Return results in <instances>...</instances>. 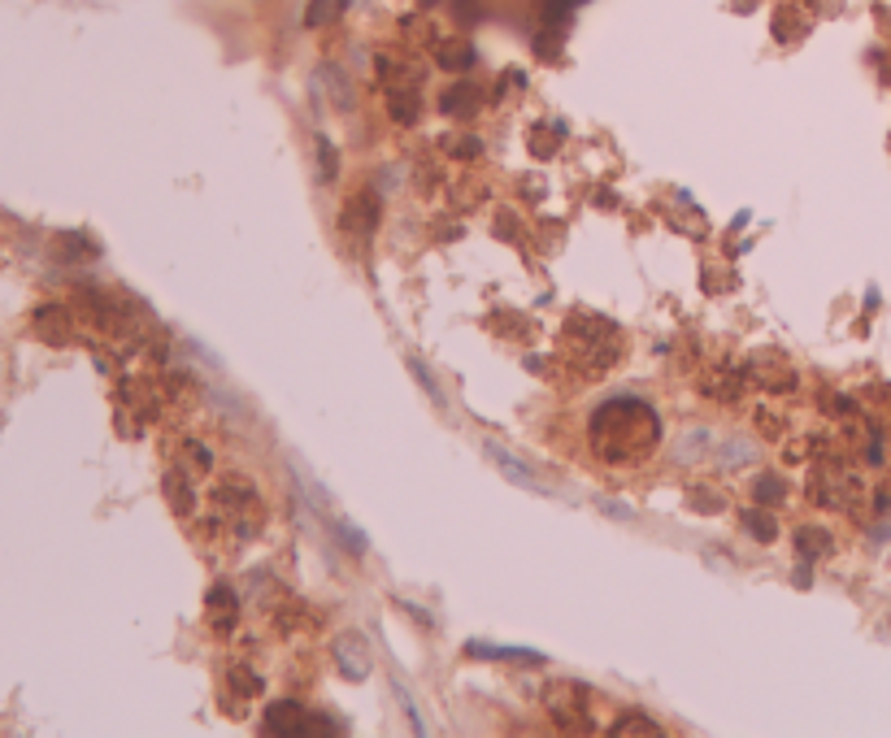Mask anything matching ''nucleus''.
<instances>
[{"label": "nucleus", "instance_id": "obj_25", "mask_svg": "<svg viewBox=\"0 0 891 738\" xmlns=\"http://www.w3.org/2000/svg\"><path fill=\"white\" fill-rule=\"evenodd\" d=\"M409 370H414V374H418V378H422V387H426V392L435 395V400H444V395H439V387H435V383H431V374H426V365H422V361H409Z\"/></svg>", "mask_w": 891, "mask_h": 738}, {"label": "nucleus", "instance_id": "obj_9", "mask_svg": "<svg viewBox=\"0 0 891 738\" xmlns=\"http://www.w3.org/2000/svg\"><path fill=\"white\" fill-rule=\"evenodd\" d=\"M483 452H487V456L500 465V474H505L509 483H518V487H526V492H544V483L530 474V465H526V461H518V456H509L500 443H483Z\"/></svg>", "mask_w": 891, "mask_h": 738}, {"label": "nucleus", "instance_id": "obj_20", "mask_svg": "<svg viewBox=\"0 0 891 738\" xmlns=\"http://www.w3.org/2000/svg\"><path fill=\"white\" fill-rule=\"evenodd\" d=\"M614 735H661V726H657V721H644L639 712H630L627 721L614 726Z\"/></svg>", "mask_w": 891, "mask_h": 738}, {"label": "nucleus", "instance_id": "obj_5", "mask_svg": "<svg viewBox=\"0 0 891 738\" xmlns=\"http://www.w3.org/2000/svg\"><path fill=\"white\" fill-rule=\"evenodd\" d=\"M818 499H822V504H836V508L857 504V499H861V483H857V474L843 469V465H827V469H818Z\"/></svg>", "mask_w": 891, "mask_h": 738}, {"label": "nucleus", "instance_id": "obj_17", "mask_svg": "<svg viewBox=\"0 0 891 738\" xmlns=\"http://www.w3.org/2000/svg\"><path fill=\"white\" fill-rule=\"evenodd\" d=\"M439 65L444 70H466V65H474V49L466 40H448V44H439Z\"/></svg>", "mask_w": 891, "mask_h": 738}, {"label": "nucleus", "instance_id": "obj_7", "mask_svg": "<svg viewBox=\"0 0 891 738\" xmlns=\"http://www.w3.org/2000/svg\"><path fill=\"white\" fill-rule=\"evenodd\" d=\"M265 730L270 735H310L314 730V712H305L296 699H274L270 708H265Z\"/></svg>", "mask_w": 891, "mask_h": 738}, {"label": "nucleus", "instance_id": "obj_11", "mask_svg": "<svg viewBox=\"0 0 891 738\" xmlns=\"http://www.w3.org/2000/svg\"><path fill=\"white\" fill-rule=\"evenodd\" d=\"M387 109H392V118H396L401 127H409V122L418 118V83H396V88H387Z\"/></svg>", "mask_w": 891, "mask_h": 738}, {"label": "nucleus", "instance_id": "obj_3", "mask_svg": "<svg viewBox=\"0 0 891 738\" xmlns=\"http://www.w3.org/2000/svg\"><path fill=\"white\" fill-rule=\"evenodd\" d=\"M544 704L548 712L557 717L561 730H591V717H587V695L578 683H553L544 690Z\"/></svg>", "mask_w": 891, "mask_h": 738}, {"label": "nucleus", "instance_id": "obj_4", "mask_svg": "<svg viewBox=\"0 0 891 738\" xmlns=\"http://www.w3.org/2000/svg\"><path fill=\"white\" fill-rule=\"evenodd\" d=\"M340 231H344L348 240H357V244H366L369 235L378 231V200H374V192H357V196L344 204Z\"/></svg>", "mask_w": 891, "mask_h": 738}, {"label": "nucleus", "instance_id": "obj_22", "mask_svg": "<svg viewBox=\"0 0 891 738\" xmlns=\"http://www.w3.org/2000/svg\"><path fill=\"white\" fill-rule=\"evenodd\" d=\"M748 530H752V535H761V539H774V522H770V517H757V513H748Z\"/></svg>", "mask_w": 891, "mask_h": 738}, {"label": "nucleus", "instance_id": "obj_2", "mask_svg": "<svg viewBox=\"0 0 891 738\" xmlns=\"http://www.w3.org/2000/svg\"><path fill=\"white\" fill-rule=\"evenodd\" d=\"M210 517L213 530H222L226 539H253L257 526H262V499L253 492V483L249 478H222L213 487Z\"/></svg>", "mask_w": 891, "mask_h": 738}, {"label": "nucleus", "instance_id": "obj_12", "mask_svg": "<svg viewBox=\"0 0 891 738\" xmlns=\"http://www.w3.org/2000/svg\"><path fill=\"white\" fill-rule=\"evenodd\" d=\"M439 104H444V113H453V118H474L478 104H483V92L470 88V83H462V88H448Z\"/></svg>", "mask_w": 891, "mask_h": 738}, {"label": "nucleus", "instance_id": "obj_1", "mask_svg": "<svg viewBox=\"0 0 891 738\" xmlns=\"http://www.w3.org/2000/svg\"><path fill=\"white\" fill-rule=\"evenodd\" d=\"M591 439L605 461H639L661 439V422L644 400H609L591 417Z\"/></svg>", "mask_w": 891, "mask_h": 738}, {"label": "nucleus", "instance_id": "obj_13", "mask_svg": "<svg viewBox=\"0 0 891 738\" xmlns=\"http://www.w3.org/2000/svg\"><path fill=\"white\" fill-rule=\"evenodd\" d=\"M718 456H722V469L731 474V469H743V465H752V461H757V443L743 439V435H731V439H722Z\"/></svg>", "mask_w": 891, "mask_h": 738}, {"label": "nucleus", "instance_id": "obj_14", "mask_svg": "<svg viewBox=\"0 0 891 738\" xmlns=\"http://www.w3.org/2000/svg\"><path fill=\"white\" fill-rule=\"evenodd\" d=\"M705 447H709V431H705V426H687L679 435V443H675V461H679V465H691V461L705 456Z\"/></svg>", "mask_w": 891, "mask_h": 738}, {"label": "nucleus", "instance_id": "obj_15", "mask_svg": "<svg viewBox=\"0 0 891 738\" xmlns=\"http://www.w3.org/2000/svg\"><path fill=\"white\" fill-rule=\"evenodd\" d=\"M317 79L331 88L326 97H331V104H335V109H353V100H357V97H353V83H348V74H340V65H326Z\"/></svg>", "mask_w": 891, "mask_h": 738}, {"label": "nucleus", "instance_id": "obj_10", "mask_svg": "<svg viewBox=\"0 0 891 738\" xmlns=\"http://www.w3.org/2000/svg\"><path fill=\"white\" fill-rule=\"evenodd\" d=\"M192 469H183V465H174L170 474H165V499L174 504V513L179 517H188L192 508H196V487H192Z\"/></svg>", "mask_w": 891, "mask_h": 738}, {"label": "nucleus", "instance_id": "obj_18", "mask_svg": "<svg viewBox=\"0 0 891 738\" xmlns=\"http://www.w3.org/2000/svg\"><path fill=\"white\" fill-rule=\"evenodd\" d=\"M827 539H831V535H827V530H818V526H800V530H796V547H800V556H804V560L822 556V552H827Z\"/></svg>", "mask_w": 891, "mask_h": 738}, {"label": "nucleus", "instance_id": "obj_16", "mask_svg": "<svg viewBox=\"0 0 891 738\" xmlns=\"http://www.w3.org/2000/svg\"><path fill=\"white\" fill-rule=\"evenodd\" d=\"M344 9H348V0H310V9H305V27H326V22H335Z\"/></svg>", "mask_w": 891, "mask_h": 738}, {"label": "nucleus", "instance_id": "obj_19", "mask_svg": "<svg viewBox=\"0 0 891 738\" xmlns=\"http://www.w3.org/2000/svg\"><path fill=\"white\" fill-rule=\"evenodd\" d=\"M231 690H240V704H244V699L262 695V678H257L253 669H240V665H235V669H231Z\"/></svg>", "mask_w": 891, "mask_h": 738}, {"label": "nucleus", "instance_id": "obj_23", "mask_svg": "<svg viewBox=\"0 0 891 738\" xmlns=\"http://www.w3.org/2000/svg\"><path fill=\"white\" fill-rule=\"evenodd\" d=\"M779 495H783V483H779V478H761V483H757V499H770V504H774Z\"/></svg>", "mask_w": 891, "mask_h": 738}, {"label": "nucleus", "instance_id": "obj_24", "mask_svg": "<svg viewBox=\"0 0 891 738\" xmlns=\"http://www.w3.org/2000/svg\"><path fill=\"white\" fill-rule=\"evenodd\" d=\"M226 599H231V595H226V590H222V587H217V590H213V595H210L213 608H226ZM213 621H217V626L226 630V613H213Z\"/></svg>", "mask_w": 891, "mask_h": 738}, {"label": "nucleus", "instance_id": "obj_6", "mask_svg": "<svg viewBox=\"0 0 891 738\" xmlns=\"http://www.w3.org/2000/svg\"><path fill=\"white\" fill-rule=\"evenodd\" d=\"M748 378H757L766 392H791V387H796V370H791V361L779 356V352H757V356L748 361Z\"/></svg>", "mask_w": 891, "mask_h": 738}, {"label": "nucleus", "instance_id": "obj_8", "mask_svg": "<svg viewBox=\"0 0 891 738\" xmlns=\"http://www.w3.org/2000/svg\"><path fill=\"white\" fill-rule=\"evenodd\" d=\"M335 660H340V669H344L353 683L369 678V651L357 635H340V639H335Z\"/></svg>", "mask_w": 891, "mask_h": 738}, {"label": "nucleus", "instance_id": "obj_21", "mask_svg": "<svg viewBox=\"0 0 891 738\" xmlns=\"http://www.w3.org/2000/svg\"><path fill=\"white\" fill-rule=\"evenodd\" d=\"M317 170H322V179H335V148H331V140H317Z\"/></svg>", "mask_w": 891, "mask_h": 738}]
</instances>
